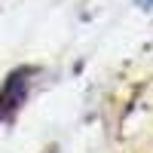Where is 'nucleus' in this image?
<instances>
[{
	"label": "nucleus",
	"instance_id": "nucleus-1",
	"mask_svg": "<svg viewBox=\"0 0 153 153\" xmlns=\"http://www.w3.org/2000/svg\"><path fill=\"white\" fill-rule=\"evenodd\" d=\"M22 98H25V80H22V74H16L9 80V86H6V92L0 95V117H6V110L19 107Z\"/></svg>",
	"mask_w": 153,
	"mask_h": 153
},
{
	"label": "nucleus",
	"instance_id": "nucleus-2",
	"mask_svg": "<svg viewBox=\"0 0 153 153\" xmlns=\"http://www.w3.org/2000/svg\"><path fill=\"white\" fill-rule=\"evenodd\" d=\"M138 6H144V9H153V0H138Z\"/></svg>",
	"mask_w": 153,
	"mask_h": 153
}]
</instances>
